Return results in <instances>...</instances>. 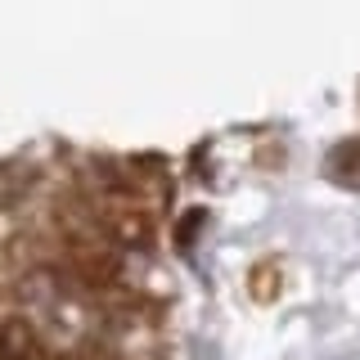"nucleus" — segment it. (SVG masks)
I'll list each match as a JSON object with an SVG mask.
<instances>
[{"label":"nucleus","instance_id":"f257e3e1","mask_svg":"<svg viewBox=\"0 0 360 360\" xmlns=\"http://www.w3.org/2000/svg\"><path fill=\"white\" fill-rule=\"evenodd\" d=\"M0 360H45V338L27 315H5L0 320Z\"/></svg>","mask_w":360,"mask_h":360},{"label":"nucleus","instance_id":"f03ea898","mask_svg":"<svg viewBox=\"0 0 360 360\" xmlns=\"http://www.w3.org/2000/svg\"><path fill=\"white\" fill-rule=\"evenodd\" d=\"M329 176L338 180V185L360 189V140H342L329 153Z\"/></svg>","mask_w":360,"mask_h":360},{"label":"nucleus","instance_id":"7ed1b4c3","mask_svg":"<svg viewBox=\"0 0 360 360\" xmlns=\"http://www.w3.org/2000/svg\"><path fill=\"white\" fill-rule=\"evenodd\" d=\"M22 194H27V180L18 172H9V167H0V207H14Z\"/></svg>","mask_w":360,"mask_h":360},{"label":"nucleus","instance_id":"20e7f679","mask_svg":"<svg viewBox=\"0 0 360 360\" xmlns=\"http://www.w3.org/2000/svg\"><path fill=\"white\" fill-rule=\"evenodd\" d=\"M185 217H189V221H180V230H176V243H180V248H189V243H194V234L202 230V217H207V212L194 207V212H185Z\"/></svg>","mask_w":360,"mask_h":360}]
</instances>
